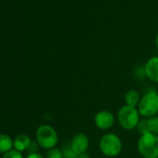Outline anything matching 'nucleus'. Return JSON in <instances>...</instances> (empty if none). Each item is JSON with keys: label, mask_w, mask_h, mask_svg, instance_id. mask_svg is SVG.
I'll return each mask as SVG.
<instances>
[{"label": "nucleus", "mask_w": 158, "mask_h": 158, "mask_svg": "<svg viewBox=\"0 0 158 158\" xmlns=\"http://www.w3.org/2000/svg\"><path fill=\"white\" fill-rule=\"evenodd\" d=\"M137 148L143 158H158V135L151 133L140 135Z\"/></svg>", "instance_id": "f257e3e1"}, {"label": "nucleus", "mask_w": 158, "mask_h": 158, "mask_svg": "<svg viewBox=\"0 0 158 158\" xmlns=\"http://www.w3.org/2000/svg\"><path fill=\"white\" fill-rule=\"evenodd\" d=\"M140 114L136 107L123 105L117 113V120L121 127L125 130H133L137 128L140 119Z\"/></svg>", "instance_id": "f03ea898"}, {"label": "nucleus", "mask_w": 158, "mask_h": 158, "mask_svg": "<svg viewBox=\"0 0 158 158\" xmlns=\"http://www.w3.org/2000/svg\"><path fill=\"white\" fill-rule=\"evenodd\" d=\"M99 148L102 153L107 157L117 156L123 148L121 139L114 133L103 135L99 141Z\"/></svg>", "instance_id": "7ed1b4c3"}, {"label": "nucleus", "mask_w": 158, "mask_h": 158, "mask_svg": "<svg viewBox=\"0 0 158 158\" xmlns=\"http://www.w3.org/2000/svg\"><path fill=\"white\" fill-rule=\"evenodd\" d=\"M140 116L149 118L154 116L158 113V93L155 90L146 92L139 101L137 107Z\"/></svg>", "instance_id": "20e7f679"}, {"label": "nucleus", "mask_w": 158, "mask_h": 158, "mask_svg": "<svg viewBox=\"0 0 158 158\" xmlns=\"http://www.w3.org/2000/svg\"><path fill=\"white\" fill-rule=\"evenodd\" d=\"M35 137L38 145L48 150L56 147L59 141L57 131L49 125L40 126L36 130Z\"/></svg>", "instance_id": "39448f33"}, {"label": "nucleus", "mask_w": 158, "mask_h": 158, "mask_svg": "<svg viewBox=\"0 0 158 158\" xmlns=\"http://www.w3.org/2000/svg\"><path fill=\"white\" fill-rule=\"evenodd\" d=\"M69 146L77 155L87 152L89 147V137L85 133H77L72 138Z\"/></svg>", "instance_id": "423d86ee"}, {"label": "nucleus", "mask_w": 158, "mask_h": 158, "mask_svg": "<svg viewBox=\"0 0 158 158\" xmlns=\"http://www.w3.org/2000/svg\"><path fill=\"white\" fill-rule=\"evenodd\" d=\"M94 124L101 130L110 129L114 124V116L110 111L102 110L95 114Z\"/></svg>", "instance_id": "0eeeda50"}, {"label": "nucleus", "mask_w": 158, "mask_h": 158, "mask_svg": "<svg viewBox=\"0 0 158 158\" xmlns=\"http://www.w3.org/2000/svg\"><path fill=\"white\" fill-rule=\"evenodd\" d=\"M137 128L140 135L147 133L158 135V115H154L149 118H143L139 121Z\"/></svg>", "instance_id": "6e6552de"}, {"label": "nucleus", "mask_w": 158, "mask_h": 158, "mask_svg": "<svg viewBox=\"0 0 158 158\" xmlns=\"http://www.w3.org/2000/svg\"><path fill=\"white\" fill-rule=\"evenodd\" d=\"M144 73L151 81L158 83V57H152L146 61Z\"/></svg>", "instance_id": "1a4fd4ad"}, {"label": "nucleus", "mask_w": 158, "mask_h": 158, "mask_svg": "<svg viewBox=\"0 0 158 158\" xmlns=\"http://www.w3.org/2000/svg\"><path fill=\"white\" fill-rule=\"evenodd\" d=\"M31 141H32L31 139L27 135L22 134V135L17 136L15 138V139L13 140V147L15 148L16 151L23 152V151L27 150Z\"/></svg>", "instance_id": "9d476101"}, {"label": "nucleus", "mask_w": 158, "mask_h": 158, "mask_svg": "<svg viewBox=\"0 0 158 158\" xmlns=\"http://www.w3.org/2000/svg\"><path fill=\"white\" fill-rule=\"evenodd\" d=\"M140 95L139 93L135 89L128 90L125 95V102L126 105L131 106V107H138L139 101H140Z\"/></svg>", "instance_id": "9b49d317"}, {"label": "nucleus", "mask_w": 158, "mask_h": 158, "mask_svg": "<svg viewBox=\"0 0 158 158\" xmlns=\"http://www.w3.org/2000/svg\"><path fill=\"white\" fill-rule=\"evenodd\" d=\"M13 147V140L8 135L1 134L0 135V152L7 153L11 151Z\"/></svg>", "instance_id": "f8f14e48"}, {"label": "nucleus", "mask_w": 158, "mask_h": 158, "mask_svg": "<svg viewBox=\"0 0 158 158\" xmlns=\"http://www.w3.org/2000/svg\"><path fill=\"white\" fill-rule=\"evenodd\" d=\"M45 158H63L62 151L56 147L49 149V150H48Z\"/></svg>", "instance_id": "ddd939ff"}, {"label": "nucleus", "mask_w": 158, "mask_h": 158, "mask_svg": "<svg viewBox=\"0 0 158 158\" xmlns=\"http://www.w3.org/2000/svg\"><path fill=\"white\" fill-rule=\"evenodd\" d=\"M61 151H62L63 158H78V155L71 149L70 146L63 147V149Z\"/></svg>", "instance_id": "4468645a"}, {"label": "nucleus", "mask_w": 158, "mask_h": 158, "mask_svg": "<svg viewBox=\"0 0 158 158\" xmlns=\"http://www.w3.org/2000/svg\"><path fill=\"white\" fill-rule=\"evenodd\" d=\"M3 158H23V156L21 152L16 150H11L9 152L5 153Z\"/></svg>", "instance_id": "2eb2a0df"}, {"label": "nucleus", "mask_w": 158, "mask_h": 158, "mask_svg": "<svg viewBox=\"0 0 158 158\" xmlns=\"http://www.w3.org/2000/svg\"><path fill=\"white\" fill-rule=\"evenodd\" d=\"M27 151H28L29 154L36 153L37 151H38V143H36V142H35V141H31L30 145H29L28 148H27Z\"/></svg>", "instance_id": "dca6fc26"}, {"label": "nucleus", "mask_w": 158, "mask_h": 158, "mask_svg": "<svg viewBox=\"0 0 158 158\" xmlns=\"http://www.w3.org/2000/svg\"><path fill=\"white\" fill-rule=\"evenodd\" d=\"M27 158H45V157H43L40 153H38V152H36V153H32V154H29L28 156H27Z\"/></svg>", "instance_id": "f3484780"}, {"label": "nucleus", "mask_w": 158, "mask_h": 158, "mask_svg": "<svg viewBox=\"0 0 158 158\" xmlns=\"http://www.w3.org/2000/svg\"><path fill=\"white\" fill-rule=\"evenodd\" d=\"M78 158H90V155L88 153V152H84V153H82V154H79L78 155Z\"/></svg>", "instance_id": "a211bd4d"}, {"label": "nucleus", "mask_w": 158, "mask_h": 158, "mask_svg": "<svg viewBox=\"0 0 158 158\" xmlns=\"http://www.w3.org/2000/svg\"><path fill=\"white\" fill-rule=\"evenodd\" d=\"M155 45H156V48H157V50H158V35H157L156 39H155Z\"/></svg>", "instance_id": "6ab92c4d"}, {"label": "nucleus", "mask_w": 158, "mask_h": 158, "mask_svg": "<svg viewBox=\"0 0 158 158\" xmlns=\"http://www.w3.org/2000/svg\"><path fill=\"white\" fill-rule=\"evenodd\" d=\"M157 93H158V89H157Z\"/></svg>", "instance_id": "aec40b11"}, {"label": "nucleus", "mask_w": 158, "mask_h": 158, "mask_svg": "<svg viewBox=\"0 0 158 158\" xmlns=\"http://www.w3.org/2000/svg\"><path fill=\"white\" fill-rule=\"evenodd\" d=\"M30 1H32V0H30Z\"/></svg>", "instance_id": "412c9836"}]
</instances>
